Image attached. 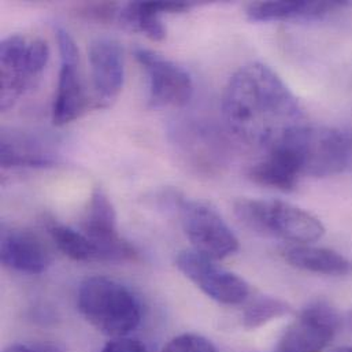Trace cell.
<instances>
[{
	"mask_svg": "<svg viewBox=\"0 0 352 352\" xmlns=\"http://www.w3.org/2000/svg\"><path fill=\"white\" fill-rule=\"evenodd\" d=\"M228 129L243 143L267 150L305 125L299 99L269 66L252 62L229 80L222 96Z\"/></svg>",
	"mask_w": 352,
	"mask_h": 352,
	"instance_id": "cell-1",
	"label": "cell"
},
{
	"mask_svg": "<svg viewBox=\"0 0 352 352\" xmlns=\"http://www.w3.org/2000/svg\"><path fill=\"white\" fill-rule=\"evenodd\" d=\"M82 317L99 332L111 338H124L142 321L138 298L121 283L109 277L84 280L77 296Z\"/></svg>",
	"mask_w": 352,
	"mask_h": 352,
	"instance_id": "cell-2",
	"label": "cell"
},
{
	"mask_svg": "<svg viewBox=\"0 0 352 352\" xmlns=\"http://www.w3.org/2000/svg\"><path fill=\"white\" fill-rule=\"evenodd\" d=\"M277 143L294 153L302 176H338L352 170L350 128L302 125Z\"/></svg>",
	"mask_w": 352,
	"mask_h": 352,
	"instance_id": "cell-3",
	"label": "cell"
},
{
	"mask_svg": "<svg viewBox=\"0 0 352 352\" xmlns=\"http://www.w3.org/2000/svg\"><path fill=\"white\" fill-rule=\"evenodd\" d=\"M236 217L251 230L295 244H310L325 234V226L311 212L283 200L240 199Z\"/></svg>",
	"mask_w": 352,
	"mask_h": 352,
	"instance_id": "cell-4",
	"label": "cell"
},
{
	"mask_svg": "<svg viewBox=\"0 0 352 352\" xmlns=\"http://www.w3.org/2000/svg\"><path fill=\"white\" fill-rule=\"evenodd\" d=\"M50 56L44 40L11 34L0 43V109L7 111L38 80Z\"/></svg>",
	"mask_w": 352,
	"mask_h": 352,
	"instance_id": "cell-5",
	"label": "cell"
},
{
	"mask_svg": "<svg viewBox=\"0 0 352 352\" xmlns=\"http://www.w3.org/2000/svg\"><path fill=\"white\" fill-rule=\"evenodd\" d=\"M177 207L182 229L193 245V251L218 261L239 251V240L222 217L208 206L178 199Z\"/></svg>",
	"mask_w": 352,
	"mask_h": 352,
	"instance_id": "cell-6",
	"label": "cell"
},
{
	"mask_svg": "<svg viewBox=\"0 0 352 352\" xmlns=\"http://www.w3.org/2000/svg\"><path fill=\"white\" fill-rule=\"evenodd\" d=\"M343 327V317L325 300L309 303L278 340L277 352H321Z\"/></svg>",
	"mask_w": 352,
	"mask_h": 352,
	"instance_id": "cell-7",
	"label": "cell"
},
{
	"mask_svg": "<svg viewBox=\"0 0 352 352\" xmlns=\"http://www.w3.org/2000/svg\"><path fill=\"white\" fill-rule=\"evenodd\" d=\"M178 270L203 294L222 305H241L250 294V285L237 274L218 266L196 251H182L176 259Z\"/></svg>",
	"mask_w": 352,
	"mask_h": 352,
	"instance_id": "cell-8",
	"label": "cell"
},
{
	"mask_svg": "<svg viewBox=\"0 0 352 352\" xmlns=\"http://www.w3.org/2000/svg\"><path fill=\"white\" fill-rule=\"evenodd\" d=\"M81 232L98 244L102 262L125 263L138 259L136 248L118 234L114 206L102 188H96L81 221Z\"/></svg>",
	"mask_w": 352,
	"mask_h": 352,
	"instance_id": "cell-9",
	"label": "cell"
},
{
	"mask_svg": "<svg viewBox=\"0 0 352 352\" xmlns=\"http://www.w3.org/2000/svg\"><path fill=\"white\" fill-rule=\"evenodd\" d=\"M135 56L147 70L150 80V106L182 107L193 95L190 74L175 62L147 48H136Z\"/></svg>",
	"mask_w": 352,
	"mask_h": 352,
	"instance_id": "cell-10",
	"label": "cell"
},
{
	"mask_svg": "<svg viewBox=\"0 0 352 352\" xmlns=\"http://www.w3.org/2000/svg\"><path fill=\"white\" fill-rule=\"evenodd\" d=\"M89 63L95 91V107H110L124 85V51L111 37H99L89 45Z\"/></svg>",
	"mask_w": 352,
	"mask_h": 352,
	"instance_id": "cell-11",
	"label": "cell"
},
{
	"mask_svg": "<svg viewBox=\"0 0 352 352\" xmlns=\"http://www.w3.org/2000/svg\"><path fill=\"white\" fill-rule=\"evenodd\" d=\"M0 256L6 267L26 274H41L52 263V252L32 230L15 226L1 228Z\"/></svg>",
	"mask_w": 352,
	"mask_h": 352,
	"instance_id": "cell-12",
	"label": "cell"
},
{
	"mask_svg": "<svg viewBox=\"0 0 352 352\" xmlns=\"http://www.w3.org/2000/svg\"><path fill=\"white\" fill-rule=\"evenodd\" d=\"M347 1H258L247 6L252 22L272 21H322L347 7Z\"/></svg>",
	"mask_w": 352,
	"mask_h": 352,
	"instance_id": "cell-13",
	"label": "cell"
},
{
	"mask_svg": "<svg viewBox=\"0 0 352 352\" xmlns=\"http://www.w3.org/2000/svg\"><path fill=\"white\" fill-rule=\"evenodd\" d=\"M193 6L190 1H132L121 8L117 21L131 32H140L154 41H162L166 37V28L161 15L184 12Z\"/></svg>",
	"mask_w": 352,
	"mask_h": 352,
	"instance_id": "cell-14",
	"label": "cell"
},
{
	"mask_svg": "<svg viewBox=\"0 0 352 352\" xmlns=\"http://www.w3.org/2000/svg\"><path fill=\"white\" fill-rule=\"evenodd\" d=\"M91 106L84 89L78 62H60L56 95L52 104V122L56 126L70 124L80 118Z\"/></svg>",
	"mask_w": 352,
	"mask_h": 352,
	"instance_id": "cell-15",
	"label": "cell"
},
{
	"mask_svg": "<svg viewBox=\"0 0 352 352\" xmlns=\"http://www.w3.org/2000/svg\"><path fill=\"white\" fill-rule=\"evenodd\" d=\"M248 177L262 186L289 192L296 188L299 178L303 176L294 153L277 143L269 148L265 160L250 168Z\"/></svg>",
	"mask_w": 352,
	"mask_h": 352,
	"instance_id": "cell-16",
	"label": "cell"
},
{
	"mask_svg": "<svg viewBox=\"0 0 352 352\" xmlns=\"http://www.w3.org/2000/svg\"><path fill=\"white\" fill-rule=\"evenodd\" d=\"M284 259L294 267L324 276H346L352 272V262L344 255L310 244H294L283 250Z\"/></svg>",
	"mask_w": 352,
	"mask_h": 352,
	"instance_id": "cell-17",
	"label": "cell"
},
{
	"mask_svg": "<svg viewBox=\"0 0 352 352\" xmlns=\"http://www.w3.org/2000/svg\"><path fill=\"white\" fill-rule=\"evenodd\" d=\"M0 161L4 169L8 168H48L55 164L54 155L34 138L25 135L1 136Z\"/></svg>",
	"mask_w": 352,
	"mask_h": 352,
	"instance_id": "cell-18",
	"label": "cell"
},
{
	"mask_svg": "<svg viewBox=\"0 0 352 352\" xmlns=\"http://www.w3.org/2000/svg\"><path fill=\"white\" fill-rule=\"evenodd\" d=\"M48 233L60 252L76 262H102L100 248L81 230L52 222Z\"/></svg>",
	"mask_w": 352,
	"mask_h": 352,
	"instance_id": "cell-19",
	"label": "cell"
},
{
	"mask_svg": "<svg viewBox=\"0 0 352 352\" xmlns=\"http://www.w3.org/2000/svg\"><path fill=\"white\" fill-rule=\"evenodd\" d=\"M291 313L292 307L287 302L278 298L259 296L245 307L243 313V327L247 329H258L267 322L287 317Z\"/></svg>",
	"mask_w": 352,
	"mask_h": 352,
	"instance_id": "cell-20",
	"label": "cell"
},
{
	"mask_svg": "<svg viewBox=\"0 0 352 352\" xmlns=\"http://www.w3.org/2000/svg\"><path fill=\"white\" fill-rule=\"evenodd\" d=\"M162 352H217L210 340L195 333H184L170 340Z\"/></svg>",
	"mask_w": 352,
	"mask_h": 352,
	"instance_id": "cell-21",
	"label": "cell"
},
{
	"mask_svg": "<svg viewBox=\"0 0 352 352\" xmlns=\"http://www.w3.org/2000/svg\"><path fill=\"white\" fill-rule=\"evenodd\" d=\"M121 8L116 3H87L77 8V14L88 21L110 22L118 19Z\"/></svg>",
	"mask_w": 352,
	"mask_h": 352,
	"instance_id": "cell-22",
	"label": "cell"
},
{
	"mask_svg": "<svg viewBox=\"0 0 352 352\" xmlns=\"http://www.w3.org/2000/svg\"><path fill=\"white\" fill-rule=\"evenodd\" d=\"M102 352H147L144 344L139 342L138 339L131 338H114L111 342H109Z\"/></svg>",
	"mask_w": 352,
	"mask_h": 352,
	"instance_id": "cell-23",
	"label": "cell"
},
{
	"mask_svg": "<svg viewBox=\"0 0 352 352\" xmlns=\"http://www.w3.org/2000/svg\"><path fill=\"white\" fill-rule=\"evenodd\" d=\"M4 352H36L33 351L32 349L26 347V346H22V344H14L11 347H8Z\"/></svg>",
	"mask_w": 352,
	"mask_h": 352,
	"instance_id": "cell-24",
	"label": "cell"
},
{
	"mask_svg": "<svg viewBox=\"0 0 352 352\" xmlns=\"http://www.w3.org/2000/svg\"><path fill=\"white\" fill-rule=\"evenodd\" d=\"M343 324L350 329L352 332V309L350 311H347V314H346V317L343 318Z\"/></svg>",
	"mask_w": 352,
	"mask_h": 352,
	"instance_id": "cell-25",
	"label": "cell"
},
{
	"mask_svg": "<svg viewBox=\"0 0 352 352\" xmlns=\"http://www.w3.org/2000/svg\"><path fill=\"white\" fill-rule=\"evenodd\" d=\"M332 352H352V347H340V349H336Z\"/></svg>",
	"mask_w": 352,
	"mask_h": 352,
	"instance_id": "cell-26",
	"label": "cell"
}]
</instances>
